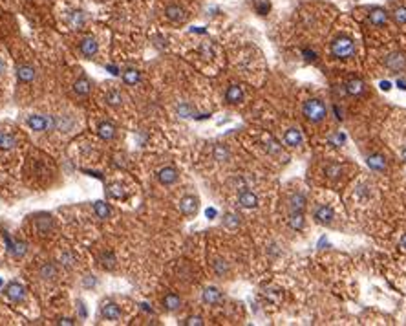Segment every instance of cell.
<instances>
[{
	"label": "cell",
	"instance_id": "42",
	"mask_svg": "<svg viewBox=\"0 0 406 326\" xmlns=\"http://www.w3.org/2000/svg\"><path fill=\"white\" fill-rule=\"evenodd\" d=\"M267 151L271 152V154H280V145H278L275 140H269V145H267Z\"/></svg>",
	"mask_w": 406,
	"mask_h": 326
},
{
	"label": "cell",
	"instance_id": "30",
	"mask_svg": "<svg viewBox=\"0 0 406 326\" xmlns=\"http://www.w3.org/2000/svg\"><path fill=\"white\" fill-rule=\"evenodd\" d=\"M94 211H96L97 218H101V220H108L110 218V214H112V211H110V207H108V203L102 202V200H97V202L94 203Z\"/></svg>",
	"mask_w": 406,
	"mask_h": 326
},
{
	"label": "cell",
	"instance_id": "33",
	"mask_svg": "<svg viewBox=\"0 0 406 326\" xmlns=\"http://www.w3.org/2000/svg\"><path fill=\"white\" fill-rule=\"evenodd\" d=\"M59 262H61L62 268L72 270V268H75V264H77V257H75L74 253H70V251H64V253H61V257H59Z\"/></svg>",
	"mask_w": 406,
	"mask_h": 326
},
{
	"label": "cell",
	"instance_id": "24",
	"mask_svg": "<svg viewBox=\"0 0 406 326\" xmlns=\"http://www.w3.org/2000/svg\"><path fill=\"white\" fill-rule=\"evenodd\" d=\"M90 92H92V83L86 77H79L74 83V94H75V96L86 97V96H90Z\"/></svg>",
	"mask_w": 406,
	"mask_h": 326
},
{
	"label": "cell",
	"instance_id": "51",
	"mask_svg": "<svg viewBox=\"0 0 406 326\" xmlns=\"http://www.w3.org/2000/svg\"><path fill=\"white\" fill-rule=\"evenodd\" d=\"M4 70H6V62L0 59V75H2V72H4Z\"/></svg>",
	"mask_w": 406,
	"mask_h": 326
},
{
	"label": "cell",
	"instance_id": "23",
	"mask_svg": "<svg viewBox=\"0 0 406 326\" xmlns=\"http://www.w3.org/2000/svg\"><path fill=\"white\" fill-rule=\"evenodd\" d=\"M366 163L372 170H377V172H384L386 170V158L383 154H370Z\"/></svg>",
	"mask_w": 406,
	"mask_h": 326
},
{
	"label": "cell",
	"instance_id": "28",
	"mask_svg": "<svg viewBox=\"0 0 406 326\" xmlns=\"http://www.w3.org/2000/svg\"><path fill=\"white\" fill-rule=\"evenodd\" d=\"M212 156H214L216 162L225 163V162H229V158H231V151H229L225 145L218 143V145H214V149H212Z\"/></svg>",
	"mask_w": 406,
	"mask_h": 326
},
{
	"label": "cell",
	"instance_id": "25",
	"mask_svg": "<svg viewBox=\"0 0 406 326\" xmlns=\"http://www.w3.org/2000/svg\"><path fill=\"white\" fill-rule=\"evenodd\" d=\"M39 275L42 277L44 281H53V279L59 277V268H57L53 262H44V264L40 266Z\"/></svg>",
	"mask_w": 406,
	"mask_h": 326
},
{
	"label": "cell",
	"instance_id": "2",
	"mask_svg": "<svg viewBox=\"0 0 406 326\" xmlns=\"http://www.w3.org/2000/svg\"><path fill=\"white\" fill-rule=\"evenodd\" d=\"M302 114H304V118L309 123H322L327 116L326 103L322 101V99L311 97V99L304 101V105H302Z\"/></svg>",
	"mask_w": 406,
	"mask_h": 326
},
{
	"label": "cell",
	"instance_id": "3",
	"mask_svg": "<svg viewBox=\"0 0 406 326\" xmlns=\"http://www.w3.org/2000/svg\"><path fill=\"white\" fill-rule=\"evenodd\" d=\"M26 125L33 132H46V130H55L57 121L53 116H40V114H31L26 119Z\"/></svg>",
	"mask_w": 406,
	"mask_h": 326
},
{
	"label": "cell",
	"instance_id": "7",
	"mask_svg": "<svg viewBox=\"0 0 406 326\" xmlns=\"http://www.w3.org/2000/svg\"><path fill=\"white\" fill-rule=\"evenodd\" d=\"M313 220L318 225H329L335 220V211L329 205H318L313 211Z\"/></svg>",
	"mask_w": 406,
	"mask_h": 326
},
{
	"label": "cell",
	"instance_id": "52",
	"mask_svg": "<svg viewBox=\"0 0 406 326\" xmlns=\"http://www.w3.org/2000/svg\"><path fill=\"white\" fill-rule=\"evenodd\" d=\"M401 156H403V160L406 162V145L403 147V151H401Z\"/></svg>",
	"mask_w": 406,
	"mask_h": 326
},
{
	"label": "cell",
	"instance_id": "15",
	"mask_svg": "<svg viewBox=\"0 0 406 326\" xmlns=\"http://www.w3.org/2000/svg\"><path fill=\"white\" fill-rule=\"evenodd\" d=\"M344 88L346 94L351 97H361L362 94H366V83L362 79H350Z\"/></svg>",
	"mask_w": 406,
	"mask_h": 326
},
{
	"label": "cell",
	"instance_id": "37",
	"mask_svg": "<svg viewBox=\"0 0 406 326\" xmlns=\"http://www.w3.org/2000/svg\"><path fill=\"white\" fill-rule=\"evenodd\" d=\"M340 172H342V169H340L338 163H329V165L324 167V174H326L329 180H337L338 176H340Z\"/></svg>",
	"mask_w": 406,
	"mask_h": 326
},
{
	"label": "cell",
	"instance_id": "11",
	"mask_svg": "<svg viewBox=\"0 0 406 326\" xmlns=\"http://www.w3.org/2000/svg\"><path fill=\"white\" fill-rule=\"evenodd\" d=\"M79 51H81V55H83V57L92 59V57L97 55V51H99V44H97V40L94 39V37H85V39L79 42Z\"/></svg>",
	"mask_w": 406,
	"mask_h": 326
},
{
	"label": "cell",
	"instance_id": "17",
	"mask_svg": "<svg viewBox=\"0 0 406 326\" xmlns=\"http://www.w3.org/2000/svg\"><path fill=\"white\" fill-rule=\"evenodd\" d=\"M288 224L293 231H304V227H305L304 211H289Z\"/></svg>",
	"mask_w": 406,
	"mask_h": 326
},
{
	"label": "cell",
	"instance_id": "49",
	"mask_svg": "<svg viewBox=\"0 0 406 326\" xmlns=\"http://www.w3.org/2000/svg\"><path fill=\"white\" fill-rule=\"evenodd\" d=\"M397 86H399L401 90H406V83L403 81V79H399V81H397Z\"/></svg>",
	"mask_w": 406,
	"mask_h": 326
},
{
	"label": "cell",
	"instance_id": "43",
	"mask_svg": "<svg viewBox=\"0 0 406 326\" xmlns=\"http://www.w3.org/2000/svg\"><path fill=\"white\" fill-rule=\"evenodd\" d=\"M83 284H85V288H94V286H97V279L94 275H86Z\"/></svg>",
	"mask_w": 406,
	"mask_h": 326
},
{
	"label": "cell",
	"instance_id": "1",
	"mask_svg": "<svg viewBox=\"0 0 406 326\" xmlns=\"http://www.w3.org/2000/svg\"><path fill=\"white\" fill-rule=\"evenodd\" d=\"M329 50H331V55L335 57V59L346 61V59H351V57L355 55V42H353V39L348 37V35H337V37L331 40Z\"/></svg>",
	"mask_w": 406,
	"mask_h": 326
},
{
	"label": "cell",
	"instance_id": "9",
	"mask_svg": "<svg viewBox=\"0 0 406 326\" xmlns=\"http://www.w3.org/2000/svg\"><path fill=\"white\" fill-rule=\"evenodd\" d=\"M202 301L205 304H209V306H216V304H220L223 301V293L220 292V288L207 286L202 293Z\"/></svg>",
	"mask_w": 406,
	"mask_h": 326
},
{
	"label": "cell",
	"instance_id": "32",
	"mask_svg": "<svg viewBox=\"0 0 406 326\" xmlns=\"http://www.w3.org/2000/svg\"><path fill=\"white\" fill-rule=\"evenodd\" d=\"M240 224H242V220H240V216H238L236 213H225L223 214V225H225L227 229H238L240 227Z\"/></svg>",
	"mask_w": 406,
	"mask_h": 326
},
{
	"label": "cell",
	"instance_id": "10",
	"mask_svg": "<svg viewBox=\"0 0 406 326\" xmlns=\"http://www.w3.org/2000/svg\"><path fill=\"white\" fill-rule=\"evenodd\" d=\"M101 317L102 319L115 323V321L121 319V306L112 303V301H106V303L101 306Z\"/></svg>",
	"mask_w": 406,
	"mask_h": 326
},
{
	"label": "cell",
	"instance_id": "31",
	"mask_svg": "<svg viewBox=\"0 0 406 326\" xmlns=\"http://www.w3.org/2000/svg\"><path fill=\"white\" fill-rule=\"evenodd\" d=\"M99 262H101V266L104 270H113L117 259H115V255H113L112 251H102V253L99 255Z\"/></svg>",
	"mask_w": 406,
	"mask_h": 326
},
{
	"label": "cell",
	"instance_id": "53",
	"mask_svg": "<svg viewBox=\"0 0 406 326\" xmlns=\"http://www.w3.org/2000/svg\"><path fill=\"white\" fill-rule=\"evenodd\" d=\"M0 286H2V279H0Z\"/></svg>",
	"mask_w": 406,
	"mask_h": 326
},
{
	"label": "cell",
	"instance_id": "34",
	"mask_svg": "<svg viewBox=\"0 0 406 326\" xmlns=\"http://www.w3.org/2000/svg\"><path fill=\"white\" fill-rule=\"evenodd\" d=\"M253 7L258 15L265 17L271 11V0H253Z\"/></svg>",
	"mask_w": 406,
	"mask_h": 326
},
{
	"label": "cell",
	"instance_id": "4",
	"mask_svg": "<svg viewBox=\"0 0 406 326\" xmlns=\"http://www.w3.org/2000/svg\"><path fill=\"white\" fill-rule=\"evenodd\" d=\"M384 66H386L388 72L401 75L406 70V53L405 51H392V53H388V55L384 57Z\"/></svg>",
	"mask_w": 406,
	"mask_h": 326
},
{
	"label": "cell",
	"instance_id": "27",
	"mask_svg": "<svg viewBox=\"0 0 406 326\" xmlns=\"http://www.w3.org/2000/svg\"><path fill=\"white\" fill-rule=\"evenodd\" d=\"M123 81L126 83V85L135 86L139 81H141V72L135 70V68H126V70L123 72Z\"/></svg>",
	"mask_w": 406,
	"mask_h": 326
},
{
	"label": "cell",
	"instance_id": "26",
	"mask_svg": "<svg viewBox=\"0 0 406 326\" xmlns=\"http://www.w3.org/2000/svg\"><path fill=\"white\" fill-rule=\"evenodd\" d=\"M163 308L167 312H176L181 308V297L176 293H167L163 297Z\"/></svg>",
	"mask_w": 406,
	"mask_h": 326
},
{
	"label": "cell",
	"instance_id": "45",
	"mask_svg": "<svg viewBox=\"0 0 406 326\" xmlns=\"http://www.w3.org/2000/svg\"><path fill=\"white\" fill-rule=\"evenodd\" d=\"M79 310H81V317H86V308H85V303L83 301H79Z\"/></svg>",
	"mask_w": 406,
	"mask_h": 326
},
{
	"label": "cell",
	"instance_id": "47",
	"mask_svg": "<svg viewBox=\"0 0 406 326\" xmlns=\"http://www.w3.org/2000/svg\"><path fill=\"white\" fill-rule=\"evenodd\" d=\"M399 246H401V248H403V249H406V233H405V235H403V236H401Z\"/></svg>",
	"mask_w": 406,
	"mask_h": 326
},
{
	"label": "cell",
	"instance_id": "20",
	"mask_svg": "<svg viewBox=\"0 0 406 326\" xmlns=\"http://www.w3.org/2000/svg\"><path fill=\"white\" fill-rule=\"evenodd\" d=\"M35 77H37V72L31 64H20L17 68V79L20 83H31Z\"/></svg>",
	"mask_w": 406,
	"mask_h": 326
},
{
	"label": "cell",
	"instance_id": "50",
	"mask_svg": "<svg viewBox=\"0 0 406 326\" xmlns=\"http://www.w3.org/2000/svg\"><path fill=\"white\" fill-rule=\"evenodd\" d=\"M205 214H207L209 218H212V216L216 214V211H214V209H207V211H205Z\"/></svg>",
	"mask_w": 406,
	"mask_h": 326
},
{
	"label": "cell",
	"instance_id": "41",
	"mask_svg": "<svg viewBox=\"0 0 406 326\" xmlns=\"http://www.w3.org/2000/svg\"><path fill=\"white\" fill-rule=\"evenodd\" d=\"M181 325L183 326H203V319L200 317V315H191V317H187Z\"/></svg>",
	"mask_w": 406,
	"mask_h": 326
},
{
	"label": "cell",
	"instance_id": "16",
	"mask_svg": "<svg viewBox=\"0 0 406 326\" xmlns=\"http://www.w3.org/2000/svg\"><path fill=\"white\" fill-rule=\"evenodd\" d=\"M35 227H37V231H39L40 235L46 236L51 229H53V220H51L50 214L40 213V214H37V218H35Z\"/></svg>",
	"mask_w": 406,
	"mask_h": 326
},
{
	"label": "cell",
	"instance_id": "18",
	"mask_svg": "<svg viewBox=\"0 0 406 326\" xmlns=\"http://www.w3.org/2000/svg\"><path fill=\"white\" fill-rule=\"evenodd\" d=\"M368 20H370V24H372V26H375V28H381V26H384V24L388 22V13L384 11L383 7L372 9V11L368 13Z\"/></svg>",
	"mask_w": 406,
	"mask_h": 326
},
{
	"label": "cell",
	"instance_id": "38",
	"mask_svg": "<svg viewBox=\"0 0 406 326\" xmlns=\"http://www.w3.org/2000/svg\"><path fill=\"white\" fill-rule=\"evenodd\" d=\"M176 110H178V114H180L181 118H192V116L196 114V110H194V108H192L189 103H180Z\"/></svg>",
	"mask_w": 406,
	"mask_h": 326
},
{
	"label": "cell",
	"instance_id": "40",
	"mask_svg": "<svg viewBox=\"0 0 406 326\" xmlns=\"http://www.w3.org/2000/svg\"><path fill=\"white\" fill-rule=\"evenodd\" d=\"M394 18H395V22H397V24L405 26V24H406V6L397 7V9L394 11Z\"/></svg>",
	"mask_w": 406,
	"mask_h": 326
},
{
	"label": "cell",
	"instance_id": "5",
	"mask_svg": "<svg viewBox=\"0 0 406 326\" xmlns=\"http://www.w3.org/2000/svg\"><path fill=\"white\" fill-rule=\"evenodd\" d=\"M165 17L172 24H183L189 15H187L185 7L180 6V4H169V6L165 7Z\"/></svg>",
	"mask_w": 406,
	"mask_h": 326
},
{
	"label": "cell",
	"instance_id": "39",
	"mask_svg": "<svg viewBox=\"0 0 406 326\" xmlns=\"http://www.w3.org/2000/svg\"><path fill=\"white\" fill-rule=\"evenodd\" d=\"M108 194H110L112 198H115V200H119V198H124L123 187L119 185V183H112V185H108Z\"/></svg>",
	"mask_w": 406,
	"mask_h": 326
},
{
	"label": "cell",
	"instance_id": "21",
	"mask_svg": "<svg viewBox=\"0 0 406 326\" xmlns=\"http://www.w3.org/2000/svg\"><path fill=\"white\" fill-rule=\"evenodd\" d=\"M97 134H99V138L104 141H110L115 138V134H117V130H115V127H113L110 121H102V123L97 125Z\"/></svg>",
	"mask_w": 406,
	"mask_h": 326
},
{
	"label": "cell",
	"instance_id": "14",
	"mask_svg": "<svg viewBox=\"0 0 406 326\" xmlns=\"http://www.w3.org/2000/svg\"><path fill=\"white\" fill-rule=\"evenodd\" d=\"M178 178H180V174H178V170L174 169V167H163V169H159L158 172V180L161 185H174L176 181H178Z\"/></svg>",
	"mask_w": 406,
	"mask_h": 326
},
{
	"label": "cell",
	"instance_id": "19",
	"mask_svg": "<svg viewBox=\"0 0 406 326\" xmlns=\"http://www.w3.org/2000/svg\"><path fill=\"white\" fill-rule=\"evenodd\" d=\"M225 101L229 105H238L243 101V88L238 85H231L225 92Z\"/></svg>",
	"mask_w": 406,
	"mask_h": 326
},
{
	"label": "cell",
	"instance_id": "35",
	"mask_svg": "<svg viewBox=\"0 0 406 326\" xmlns=\"http://www.w3.org/2000/svg\"><path fill=\"white\" fill-rule=\"evenodd\" d=\"M104 99H106V103L110 107H121V105H123V94L119 90H110Z\"/></svg>",
	"mask_w": 406,
	"mask_h": 326
},
{
	"label": "cell",
	"instance_id": "12",
	"mask_svg": "<svg viewBox=\"0 0 406 326\" xmlns=\"http://www.w3.org/2000/svg\"><path fill=\"white\" fill-rule=\"evenodd\" d=\"M238 203H240V207L243 209H256L258 207V196H256L253 191L242 189L240 194H238Z\"/></svg>",
	"mask_w": 406,
	"mask_h": 326
},
{
	"label": "cell",
	"instance_id": "6",
	"mask_svg": "<svg viewBox=\"0 0 406 326\" xmlns=\"http://www.w3.org/2000/svg\"><path fill=\"white\" fill-rule=\"evenodd\" d=\"M198 209H200V200L194 194H185L183 198H180V211L185 216H196Z\"/></svg>",
	"mask_w": 406,
	"mask_h": 326
},
{
	"label": "cell",
	"instance_id": "36",
	"mask_svg": "<svg viewBox=\"0 0 406 326\" xmlns=\"http://www.w3.org/2000/svg\"><path fill=\"white\" fill-rule=\"evenodd\" d=\"M212 270H214V273L218 277H225L229 273V262L223 259H216L212 262Z\"/></svg>",
	"mask_w": 406,
	"mask_h": 326
},
{
	"label": "cell",
	"instance_id": "44",
	"mask_svg": "<svg viewBox=\"0 0 406 326\" xmlns=\"http://www.w3.org/2000/svg\"><path fill=\"white\" fill-rule=\"evenodd\" d=\"M57 325H66V326H75L77 325V321L75 319H70V317H61V319L57 321Z\"/></svg>",
	"mask_w": 406,
	"mask_h": 326
},
{
	"label": "cell",
	"instance_id": "29",
	"mask_svg": "<svg viewBox=\"0 0 406 326\" xmlns=\"http://www.w3.org/2000/svg\"><path fill=\"white\" fill-rule=\"evenodd\" d=\"M17 147V138L7 132H0V149L2 151H11Z\"/></svg>",
	"mask_w": 406,
	"mask_h": 326
},
{
	"label": "cell",
	"instance_id": "8",
	"mask_svg": "<svg viewBox=\"0 0 406 326\" xmlns=\"http://www.w3.org/2000/svg\"><path fill=\"white\" fill-rule=\"evenodd\" d=\"M4 293H6V297L9 299V301H13V303H22L24 297H26V288H24L20 282L13 281L6 286Z\"/></svg>",
	"mask_w": 406,
	"mask_h": 326
},
{
	"label": "cell",
	"instance_id": "48",
	"mask_svg": "<svg viewBox=\"0 0 406 326\" xmlns=\"http://www.w3.org/2000/svg\"><path fill=\"white\" fill-rule=\"evenodd\" d=\"M141 310L143 312H148V314H154V310L148 306V304H141Z\"/></svg>",
	"mask_w": 406,
	"mask_h": 326
},
{
	"label": "cell",
	"instance_id": "46",
	"mask_svg": "<svg viewBox=\"0 0 406 326\" xmlns=\"http://www.w3.org/2000/svg\"><path fill=\"white\" fill-rule=\"evenodd\" d=\"M381 88L386 92V90H390V88H392V85H390L388 81H383V83H381Z\"/></svg>",
	"mask_w": 406,
	"mask_h": 326
},
{
	"label": "cell",
	"instance_id": "13",
	"mask_svg": "<svg viewBox=\"0 0 406 326\" xmlns=\"http://www.w3.org/2000/svg\"><path fill=\"white\" fill-rule=\"evenodd\" d=\"M302 141H304V136H302L300 129H297V127H291V129H288L286 132H284V143H286L288 147H291V149L300 147L302 145Z\"/></svg>",
	"mask_w": 406,
	"mask_h": 326
},
{
	"label": "cell",
	"instance_id": "22",
	"mask_svg": "<svg viewBox=\"0 0 406 326\" xmlns=\"http://www.w3.org/2000/svg\"><path fill=\"white\" fill-rule=\"evenodd\" d=\"M307 205V198L304 192H293L289 196V211H304Z\"/></svg>",
	"mask_w": 406,
	"mask_h": 326
}]
</instances>
